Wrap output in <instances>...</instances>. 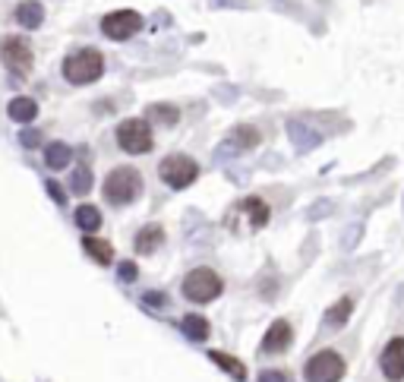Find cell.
<instances>
[{"label": "cell", "instance_id": "4316f807", "mask_svg": "<svg viewBox=\"0 0 404 382\" xmlns=\"http://www.w3.org/2000/svg\"><path fill=\"white\" fill-rule=\"evenodd\" d=\"M120 278H123V281H136V265L133 263H120Z\"/></svg>", "mask_w": 404, "mask_h": 382}, {"label": "cell", "instance_id": "ba28073f", "mask_svg": "<svg viewBox=\"0 0 404 382\" xmlns=\"http://www.w3.org/2000/svg\"><path fill=\"white\" fill-rule=\"evenodd\" d=\"M139 29H143V16L136 13V10H114V13H108L101 19V32L108 38H114V41H127Z\"/></svg>", "mask_w": 404, "mask_h": 382}, {"label": "cell", "instance_id": "cb8c5ba5", "mask_svg": "<svg viewBox=\"0 0 404 382\" xmlns=\"http://www.w3.org/2000/svg\"><path fill=\"white\" fill-rule=\"evenodd\" d=\"M45 187H48V193H51V199H54L57 205H63V203H67V193H63V187H60L57 180H48Z\"/></svg>", "mask_w": 404, "mask_h": 382}, {"label": "cell", "instance_id": "5bb4252c", "mask_svg": "<svg viewBox=\"0 0 404 382\" xmlns=\"http://www.w3.org/2000/svg\"><path fill=\"white\" fill-rule=\"evenodd\" d=\"M7 114H10V120H16V123H32V120L38 117V105L32 101V98H13Z\"/></svg>", "mask_w": 404, "mask_h": 382}, {"label": "cell", "instance_id": "e0dca14e", "mask_svg": "<svg viewBox=\"0 0 404 382\" xmlns=\"http://www.w3.org/2000/svg\"><path fill=\"white\" fill-rule=\"evenodd\" d=\"M76 225L83 228L85 234L98 231V228H101V212H98L95 205H79V209H76Z\"/></svg>", "mask_w": 404, "mask_h": 382}, {"label": "cell", "instance_id": "9a60e30c", "mask_svg": "<svg viewBox=\"0 0 404 382\" xmlns=\"http://www.w3.org/2000/svg\"><path fill=\"white\" fill-rule=\"evenodd\" d=\"M70 161H73V149H70L67 143H51L45 149V165L51 168V171H60V168H67Z\"/></svg>", "mask_w": 404, "mask_h": 382}, {"label": "cell", "instance_id": "ac0fdd59", "mask_svg": "<svg viewBox=\"0 0 404 382\" xmlns=\"http://www.w3.org/2000/svg\"><path fill=\"white\" fill-rule=\"evenodd\" d=\"M183 332H187V338H193V341H205L209 338V323L202 319V316H196V313H190V316H183Z\"/></svg>", "mask_w": 404, "mask_h": 382}, {"label": "cell", "instance_id": "83f0119b", "mask_svg": "<svg viewBox=\"0 0 404 382\" xmlns=\"http://www.w3.org/2000/svg\"><path fill=\"white\" fill-rule=\"evenodd\" d=\"M145 303H149V307H165L168 297L165 294H145Z\"/></svg>", "mask_w": 404, "mask_h": 382}, {"label": "cell", "instance_id": "d4e9b609", "mask_svg": "<svg viewBox=\"0 0 404 382\" xmlns=\"http://www.w3.org/2000/svg\"><path fill=\"white\" fill-rule=\"evenodd\" d=\"M19 143H23L26 149H35V145L41 143V133H38V130H23V133H19Z\"/></svg>", "mask_w": 404, "mask_h": 382}, {"label": "cell", "instance_id": "603a6c76", "mask_svg": "<svg viewBox=\"0 0 404 382\" xmlns=\"http://www.w3.org/2000/svg\"><path fill=\"white\" fill-rule=\"evenodd\" d=\"M149 117L158 120V123H165V127H171V123H177V120H180V111L174 105H152L149 108Z\"/></svg>", "mask_w": 404, "mask_h": 382}, {"label": "cell", "instance_id": "277c9868", "mask_svg": "<svg viewBox=\"0 0 404 382\" xmlns=\"http://www.w3.org/2000/svg\"><path fill=\"white\" fill-rule=\"evenodd\" d=\"M225 291V281L218 278V272L212 269H193L183 278V297L193 300V303H209L218 294Z\"/></svg>", "mask_w": 404, "mask_h": 382}, {"label": "cell", "instance_id": "484cf974", "mask_svg": "<svg viewBox=\"0 0 404 382\" xmlns=\"http://www.w3.org/2000/svg\"><path fill=\"white\" fill-rule=\"evenodd\" d=\"M259 382H287V373H281V370H265V373L259 376Z\"/></svg>", "mask_w": 404, "mask_h": 382}, {"label": "cell", "instance_id": "8992f818", "mask_svg": "<svg viewBox=\"0 0 404 382\" xmlns=\"http://www.w3.org/2000/svg\"><path fill=\"white\" fill-rule=\"evenodd\" d=\"M345 376V360L338 351H316L307 363V379L310 382H338Z\"/></svg>", "mask_w": 404, "mask_h": 382}, {"label": "cell", "instance_id": "6da1fadb", "mask_svg": "<svg viewBox=\"0 0 404 382\" xmlns=\"http://www.w3.org/2000/svg\"><path fill=\"white\" fill-rule=\"evenodd\" d=\"M143 193V177L136 168H114L105 177V199L111 205H130Z\"/></svg>", "mask_w": 404, "mask_h": 382}, {"label": "cell", "instance_id": "30bf717a", "mask_svg": "<svg viewBox=\"0 0 404 382\" xmlns=\"http://www.w3.org/2000/svg\"><path fill=\"white\" fill-rule=\"evenodd\" d=\"M291 323L287 319H275V323L269 325V332H265V338H262V351L265 354H281L287 351V345H291Z\"/></svg>", "mask_w": 404, "mask_h": 382}, {"label": "cell", "instance_id": "d6986e66", "mask_svg": "<svg viewBox=\"0 0 404 382\" xmlns=\"http://www.w3.org/2000/svg\"><path fill=\"white\" fill-rule=\"evenodd\" d=\"M209 357L215 360V363H218L221 370H228V373H231L234 379H247V367H243V363H240L237 357H231V354H221V351H212Z\"/></svg>", "mask_w": 404, "mask_h": 382}, {"label": "cell", "instance_id": "52a82bcc", "mask_svg": "<svg viewBox=\"0 0 404 382\" xmlns=\"http://www.w3.org/2000/svg\"><path fill=\"white\" fill-rule=\"evenodd\" d=\"M0 60L7 63V70L26 76L32 70V60H35V54H32V48H29V41H26V38L7 35L3 41H0Z\"/></svg>", "mask_w": 404, "mask_h": 382}, {"label": "cell", "instance_id": "2e32d148", "mask_svg": "<svg viewBox=\"0 0 404 382\" xmlns=\"http://www.w3.org/2000/svg\"><path fill=\"white\" fill-rule=\"evenodd\" d=\"M83 247H85V253H89L98 265H111V263H114V247L108 243V240L85 237V240H83Z\"/></svg>", "mask_w": 404, "mask_h": 382}, {"label": "cell", "instance_id": "8fae6325", "mask_svg": "<svg viewBox=\"0 0 404 382\" xmlns=\"http://www.w3.org/2000/svg\"><path fill=\"white\" fill-rule=\"evenodd\" d=\"M234 212H243L253 231H256V228H265V225H269V205L262 203L259 196H250V199L237 203V209H234Z\"/></svg>", "mask_w": 404, "mask_h": 382}, {"label": "cell", "instance_id": "7402d4cb", "mask_svg": "<svg viewBox=\"0 0 404 382\" xmlns=\"http://www.w3.org/2000/svg\"><path fill=\"white\" fill-rule=\"evenodd\" d=\"M70 187H73L76 196H85L92 190V168L89 165H79L73 171V180H70Z\"/></svg>", "mask_w": 404, "mask_h": 382}, {"label": "cell", "instance_id": "9c48e42d", "mask_svg": "<svg viewBox=\"0 0 404 382\" xmlns=\"http://www.w3.org/2000/svg\"><path fill=\"white\" fill-rule=\"evenodd\" d=\"M382 373L389 382H401L404 379V338H392L385 351H382Z\"/></svg>", "mask_w": 404, "mask_h": 382}, {"label": "cell", "instance_id": "ffe728a7", "mask_svg": "<svg viewBox=\"0 0 404 382\" xmlns=\"http://www.w3.org/2000/svg\"><path fill=\"white\" fill-rule=\"evenodd\" d=\"M351 310H354V300L351 297H341L335 307L325 313V323H329V325H345L347 316H351Z\"/></svg>", "mask_w": 404, "mask_h": 382}, {"label": "cell", "instance_id": "3957f363", "mask_svg": "<svg viewBox=\"0 0 404 382\" xmlns=\"http://www.w3.org/2000/svg\"><path fill=\"white\" fill-rule=\"evenodd\" d=\"M117 145L123 152H130V155H145V152L155 145L149 120H143V117L123 120V123L117 127Z\"/></svg>", "mask_w": 404, "mask_h": 382}, {"label": "cell", "instance_id": "5b68a950", "mask_svg": "<svg viewBox=\"0 0 404 382\" xmlns=\"http://www.w3.org/2000/svg\"><path fill=\"white\" fill-rule=\"evenodd\" d=\"M158 177L174 190H187L190 183L199 177V165H196L190 155H168L165 161L158 165Z\"/></svg>", "mask_w": 404, "mask_h": 382}, {"label": "cell", "instance_id": "4fadbf2b", "mask_svg": "<svg viewBox=\"0 0 404 382\" xmlns=\"http://www.w3.org/2000/svg\"><path fill=\"white\" fill-rule=\"evenodd\" d=\"M16 19H19V26H26V29H38V26L45 23V7H41L38 0H23V3L16 7Z\"/></svg>", "mask_w": 404, "mask_h": 382}, {"label": "cell", "instance_id": "7c38bea8", "mask_svg": "<svg viewBox=\"0 0 404 382\" xmlns=\"http://www.w3.org/2000/svg\"><path fill=\"white\" fill-rule=\"evenodd\" d=\"M161 243H165V228L161 225H145L143 231L136 234V253H143V256L155 253Z\"/></svg>", "mask_w": 404, "mask_h": 382}, {"label": "cell", "instance_id": "44dd1931", "mask_svg": "<svg viewBox=\"0 0 404 382\" xmlns=\"http://www.w3.org/2000/svg\"><path fill=\"white\" fill-rule=\"evenodd\" d=\"M259 145V133L253 127H237L231 133V149H253Z\"/></svg>", "mask_w": 404, "mask_h": 382}, {"label": "cell", "instance_id": "7a4b0ae2", "mask_svg": "<svg viewBox=\"0 0 404 382\" xmlns=\"http://www.w3.org/2000/svg\"><path fill=\"white\" fill-rule=\"evenodd\" d=\"M101 73H105V57H101V51H95V48H83V51L70 54V57L63 60V76H67L73 86L95 83Z\"/></svg>", "mask_w": 404, "mask_h": 382}]
</instances>
